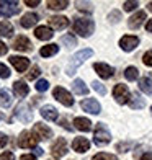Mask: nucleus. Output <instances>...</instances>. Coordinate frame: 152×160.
I'll use <instances>...</instances> for the list:
<instances>
[{"instance_id":"obj_2","label":"nucleus","mask_w":152,"mask_h":160,"mask_svg":"<svg viewBox=\"0 0 152 160\" xmlns=\"http://www.w3.org/2000/svg\"><path fill=\"white\" fill-rule=\"evenodd\" d=\"M72 30L77 34L84 36V38H89L95 30V25L90 18H74V23H72Z\"/></svg>"},{"instance_id":"obj_11","label":"nucleus","mask_w":152,"mask_h":160,"mask_svg":"<svg viewBox=\"0 0 152 160\" xmlns=\"http://www.w3.org/2000/svg\"><path fill=\"white\" fill-rule=\"evenodd\" d=\"M15 116L18 119H21L23 122H30L31 118H33V113L30 111V106L25 105V103H20L17 108H15Z\"/></svg>"},{"instance_id":"obj_27","label":"nucleus","mask_w":152,"mask_h":160,"mask_svg":"<svg viewBox=\"0 0 152 160\" xmlns=\"http://www.w3.org/2000/svg\"><path fill=\"white\" fill-rule=\"evenodd\" d=\"M12 34H13L12 23H8V21H0V36H3V38H10Z\"/></svg>"},{"instance_id":"obj_30","label":"nucleus","mask_w":152,"mask_h":160,"mask_svg":"<svg viewBox=\"0 0 152 160\" xmlns=\"http://www.w3.org/2000/svg\"><path fill=\"white\" fill-rule=\"evenodd\" d=\"M12 105V97L7 90H0V106L2 108H8Z\"/></svg>"},{"instance_id":"obj_46","label":"nucleus","mask_w":152,"mask_h":160,"mask_svg":"<svg viewBox=\"0 0 152 160\" xmlns=\"http://www.w3.org/2000/svg\"><path fill=\"white\" fill-rule=\"evenodd\" d=\"M25 5H28V7H36V5H39V0H25Z\"/></svg>"},{"instance_id":"obj_21","label":"nucleus","mask_w":152,"mask_h":160,"mask_svg":"<svg viewBox=\"0 0 152 160\" xmlns=\"http://www.w3.org/2000/svg\"><path fill=\"white\" fill-rule=\"evenodd\" d=\"M13 92H15V95L18 98H25L28 95V92H30V88H28V85L23 80H17V82L13 83Z\"/></svg>"},{"instance_id":"obj_23","label":"nucleus","mask_w":152,"mask_h":160,"mask_svg":"<svg viewBox=\"0 0 152 160\" xmlns=\"http://www.w3.org/2000/svg\"><path fill=\"white\" fill-rule=\"evenodd\" d=\"M74 128L82 131V132H89V131L92 129V122L87 118H75L74 119Z\"/></svg>"},{"instance_id":"obj_39","label":"nucleus","mask_w":152,"mask_h":160,"mask_svg":"<svg viewBox=\"0 0 152 160\" xmlns=\"http://www.w3.org/2000/svg\"><path fill=\"white\" fill-rule=\"evenodd\" d=\"M0 77L2 78H8L10 77V69L7 67L5 64H2V62H0Z\"/></svg>"},{"instance_id":"obj_1","label":"nucleus","mask_w":152,"mask_h":160,"mask_svg":"<svg viewBox=\"0 0 152 160\" xmlns=\"http://www.w3.org/2000/svg\"><path fill=\"white\" fill-rule=\"evenodd\" d=\"M92 54H93L92 49H82V51H79V52H75L74 56L70 57V61H69V64H67L66 74H67V75H74L75 70L80 67V65H82L87 59H89Z\"/></svg>"},{"instance_id":"obj_52","label":"nucleus","mask_w":152,"mask_h":160,"mask_svg":"<svg viewBox=\"0 0 152 160\" xmlns=\"http://www.w3.org/2000/svg\"><path fill=\"white\" fill-rule=\"evenodd\" d=\"M147 8H149V10H150V12H152V2H150V3H149V5H147Z\"/></svg>"},{"instance_id":"obj_36","label":"nucleus","mask_w":152,"mask_h":160,"mask_svg":"<svg viewBox=\"0 0 152 160\" xmlns=\"http://www.w3.org/2000/svg\"><path fill=\"white\" fill-rule=\"evenodd\" d=\"M75 5H77V8L80 10V12H89V13H90V12L93 10V7H92L90 2H77Z\"/></svg>"},{"instance_id":"obj_43","label":"nucleus","mask_w":152,"mask_h":160,"mask_svg":"<svg viewBox=\"0 0 152 160\" xmlns=\"http://www.w3.org/2000/svg\"><path fill=\"white\" fill-rule=\"evenodd\" d=\"M7 142H8V137H7L3 132H0V149H2V147H5V145H7Z\"/></svg>"},{"instance_id":"obj_24","label":"nucleus","mask_w":152,"mask_h":160,"mask_svg":"<svg viewBox=\"0 0 152 160\" xmlns=\"http://www.w3.org/2000/svg\"><path fill=\"white\" fill-rule=\"evenodd\" d=\"M72 88H74V93H77V95H87L89 93V88H87L82 78H75L74 83H72Z\"/></svg>"},{"instance_id":"obj_14","label":"nucleus","mask_w":152,"mask_h":160,"mask_svg":"<svg viewBox=\"0 0 152 160\" xmlns=\"http://www.w3.org/2000/svg\"><path fill=\"white\" fill-rule=\"evenodd\" d=\"M93 69L97 70V74L101 78H110V77L114 75V69L110 67L108 64H103V62H95V64H93Z\"/></svg>"},{"instance_id":"obj_16","label":"nucleus","mask_w":152,"mask_h":160,"mask_svg":"<svg viewBox=\"0 0 152 160\" xmlns=\"http://www.w3.org/2000/svg\"><path fill=\"white\" fill-rule=\"evenodd\" d=\"M144 20H146V12H137V13H134V15L128 20V26L131 28V30H137L142 23H144Z\"/></svg>"},{"instance_id":"obj_41","label":"nucleus","mask_w":152,"mask_h":160,"mask_svg":"<svg viewBox=\"0 0 152 160\" xmlns=\"http://www.w3.org/2000/svg\"><path fill=\"white\" fill-rule=\"evenodd\" d=\"M129 147H131V144H129V142H126V144H124V142H121V144L116 145V149H118L119 152H128Z\"/></svg>"},{"instance_id":"obj_9","label":"nucleus","mask_w":152,"mask_h":160,"mask_svg":"<svg viewBox=\"0 0 152 160\" xmlns=\"http://www.w3.org/2000/svg\"><path fill=\"white\" fill-rule=\"evenodd\" d=\"M33 132L38 139H43V141H48L53 137V131H51L46 124H43V122H36L34 128H33Z\"/></svg>"},{"instance_id":"obj_18","label":"nucleus","mask_w":152,"mask_h":160,"mask_svg":"<svg viewBox=\"0 0 152 160\" xmlns=\"http://www.w3.org/2000/svg\"><path fill=\"white\" fill-rule=\"evenodd\" d=\"M41 116L48 121H56L57 116H59V113H57V110L53 106V105H46L41 108Z\"/></svg>"},{"instance_id":"obj_29","label":"nucleus","mask_w":152,"mask_h":160,"mask_svg":"<svg viewBox=\"0 0 152 160\" xmlns=\"http://www.w3.org/2000/svg\"><path fill=\"white\" fill-rule=\"evenodd\" d=\"M139 88L144 93H147V95H152V80L149 77H142L139 80Z\"/></svg>"},{"instance_id":"obj_7","label":"nucleus","mask_w":152,"mask_h":160,"mask_svg":"<svg viewBox=\"0 0 152 160\" xmlns=\"http://www.w3.org/2000/svg\"><path fill=\"white\" fill-rule=\"evenodd\" d=\"M113 97H114V100H116L119 105H124L126 101H129V90H128V87L123 85V83H118L113 88Z\"/></svg>"},{"instance_id":"obj_15","label":"nucleus","mask_w":152,"mask_h":160,"mask_svg":"<svg viewBox=\"0 0 152 160\" xmlns=\"http://www.w3.org/2000/svg\"><path fill=\"white\" fill-rule=\"evenodd\" d=\"M10 62L18 72H25L28 67H30V61H28L26 57H23V56H12Z\"/></svg>"},{"instance_id":"obj_6","label":"nucleus","mask_w":152,"mask_h":160,"mask_svg":"<svg viewBox=\"0 0 152 160\" xmlns=\"http://www.w3.org/2000/svg\"><path fill=\"white\" fill-rule=\"evenodd\" d=\"M20 13V7H18V2H0V18L5 17H13Z\"/></svg>"},{"instance_id":"obj_38","label":"nucleus","mask_w":152,"mask_h":160,"mask_svg":"<svg viewBox=\"0 0 152 160\" xmlns=\"http://www.w3.org/2000/svg\"><path fill=\"white\" fill-rule=\"evenodd\" d=\"M93 90H95L97 93H100V95H105L106 93V88H105V85H101L100 82H93Z\"/></svg>"},{"instance_id":"obj_44","label":"nucleus","mask_w":152,"mask_h":160,"mask_svg":"<svg viewBox=\"0 0 152 160\" xmlns=\"http://www.w3.org/2000/svg\"><path fill=\"white\" fill-rule=\"evenodd\" d=\"M119 18H121L119 12H113V13H110V20H111V21H119Z\"/></svg>"},{"instance_id":"obj_49","label":"nucleus","mask_w":152,"mask_h":160,"mask_svg":"<svg viewBox=\"0 0 152 160\" xmlns=\"http://www.w3.org/2000/svg\"><path fill=\"white\" fill-rule=\"evenodd\" d=\"M61 124H62L64 128H66L67 131H72V128H70V126L67 124V119H61Z\"/></svg>"},{"instance_id":"obj_17","label":"nucleus","mask_w":152,"mask_h":160,"mask_svg":"<svg viewBox=\"0 0 152 160\" xmlns=\"http://www.w3.org/2000/svg\"><path fill=\"white\" fill-rule=\"evenodd\" d=\"M72 149L75 152H79V154H84V152H87L90 149V142L85 137H75L74 142H72Z\"/></svg>"},{"instance_id":"obj_25","label":"nucleus","mask_w":152,"mask_h":160,"mask_svg":"<svg viewBox=\"0 0 152 160\" xmlns=\"http://www.w3.org/2000/svg\"><path fill=\"white\" fill-rule=\"evenodd\" d=\"M128 103H129V106H131L133 110H137V108H144V105H146V103H144V100L139 97V93H133Z\"/></svg>"},{"instance_id":"obj_20","label":"nucleus","mask_w":152,"mask_h":160,"mask_svg":"<svg viewBox=\"0 0 152 160\" xmlns=\"http://www.w3.org/2000/svg\"><path fill=\"white\" fill-rule=\"evenodd\" d=\"M49 25L53 26L54 30H64V28L69 26V20L66 17H51Z\"/></svg>"},{"instance_id":"obj_5","label":"nucleus","mask_w":152,"mask_h":160,"mask_svg":"<svg viewBox=\"0 0 152 160\" xmlns=\"http://www.w3.org/2000/svg\"><path fill=\"white\" fill-rule=\"evenodd\" d=\"M53 95H54V98L57 101H61L64 106H72L74 105V98H72V95L66 88H62V87H56V88L53 90Z\"/></svg>"},{"instance_id":"obj_22","label":"nucleus","mask_w":152,"mask_h":160,"mask_svg":"<svg viewBox=\"0 0 152 160\" xmlns=\"http://www.w3.org/2000/svg\"><path fill=\"white\" fill-rule=\"evenodd\" d=\"M36 21H38V15L36 13H25L23 17H21V20H20V25L23 26V28H31V26H34L36 25Z\"/></svg>"},{"instance_id":"obj_33","label":"nucleus","mask_w":152,"mask_h":160,"mask_svg":"<svg viewBox=\"0 0 152 160\" xmlns=\"http://www.w3.org/2000/svg\"><path fill=\"white\" fill-rule=\"evenodd\" d=\"M92 160H118L116 155L113 154H106V152H100V154H97L95 157H93Z\"/></svg>"},{"instance_id":"obj_8","label":"nucleus","mask_w":152,"mask_h":160,"mask_svg":"<svg viewBox=\"0 0 152 160\" xmlns=\"http://www.w3.org/2000/svg\"><path fill=\"white\" fill-rule=\"evenodd\" d=\"M51 154H53V157L56 158H61L67 154V142L64 137H59L54 144H53V147H51Z\"/></svg>"},{"instance_id":"obj_19","label":"nucleus","mask_w":152,"mask_h":160,"mask_svg":"<svg viewBox=\"0 0 152 160\" xmlns=\"http://www.w3.org/2000/svg\"><path fill=\"white\" fill-rule=\"evenodd\" d=\"M34 36L38 39H41V41H48V39H51L54 36V33H53V30L51 28H48V26H38L34 30Z\"/></svg>"},{"instance_id":"obj_4","label":"nucleus","mask_w":152,"mask_h":160,"mask_svg":"<svg viewBox=\"0 0 152 160\" xmlns=\"http://www.w3.org/2000/svg\"><path fill=\"white\" fill-rule=\"evenodd\" d=\"M36 144H38V137L34 136V132H30V131H23L18 137V145L23 149H34Z\"/></svg>"},{"instance_id":"obj_28","label":"nucleus","mask_w":152,"mask_h":160,"mask_svg":"<svg viewBox=\"0 0 152 160\" xmlns=\"http://www.w3.org/2000/svg\"><path fill=\"white\" fill-rule=\"evenodd\" d=\"M67 5H69L67 0H49L48 8H51V10H64V8H67Z\"/></svg>"},{"instance_id":"obj_40","label":"nucleus","mask_w":152,"mask_h":160,"mask_svg":"<svg viewBox=\"0 0 152 160\" xmlns=\"http://www.w3.org/2000/svg\"><path fill=\"white\" fill-rule=\"evenodd\" d=\"M137 5H139L137 2H124V3H123V8H124V12H131V10L136 8Z\"/></svg>"},{"instance_id":"obj_51","label":"nucleus","mask_w":152,"mask_h":160,"mask_svg":"<svg viewBox=\"0 0 152 160\" xmlns=\"http://www.w3.org/2000/svg\"><path fill=\"white\" fill-rule=\"evenodd\" d=\"M36 154H38V155H43V149H39V147H36Z\"/></svg>"},{"instance_id":"obj_12","label":"nucleus","mask_w":152,"mask_h":160,"mask_svg":"<svg viewBox=\"0 0 152 160\" xmlns=\"http://www.w3.org/2000/svg\"><path fill=\"white\" fill-rule=\"evenodd\" d=\"M139 44V38L137 36H123L119 39V46L123 51H126V52H131V51Z\"/></svg>"},{"instance_id":"obj_10","label":"nucleus","mask_w":152,"mask_h":160,"mask_svg":"<svg viewBox=\"0 0 152 160\" xmlns=\"http://www.w3.org/2000/svg\"><path fill=\"white\" fill-rule=\"evenodd\" d=\"M12 48L15 51H21V52H26V51H31L33 49V44L31 41L26 38V36H17L15 41H13Z\"/></svg>"},{"instance_id":"obj_26","label":"nucleus","mask_w":152,"mask_h":160,"mask_svg":"<svg viewBox=\"0 0 152 160\" xmlns=\"http://www.w3.org/2000/svg\"><path fill=\"white\" fill-rule=\"evenodd\" d=\"M57 51H59V46H57V44H48V46H43V48H41L39 54H41L43 57H49V56L57 54Z\"/></svg>"},{"instance_id":"obj_47","label":"nucleus","mask_w":152,"mask_h":160,"mask_svg":"<svg viewBox=\"0 0 152 160\" xmlns=\"http://www.w3.org/2000/svg\"><path fill=\"white\" fill-rule=\"evenodd\" d=\"M20 160H36V157L31 155V154H25V155L20 157Z\"/></svg>"},{"instance_id":"obj_3","label":"nucleus","mask_w":152,"mask_h":160,"mask_svg":"<svg viewBox=\"0 0 152 160\" xmlns=\"http://www.w3.org/2000/svg\"><path fill=\"white\" fill-rule=\"evenodd\" d=\"M93 141H95V144L98 145H106L108 142L111 141V134L110 131L106 129V126L103 124V122H98L97 128H95V132H93Z\"/></svg>"},{"instance_id":"obj_53","label":"nucleus","mask_w":152,"mask_h":160,"mask_svg":"<svg viewBox=\"0 0 152 160\" xmlns=\"http://www.w3.org/2000/svg\"><path fill=\"white\" fill-rule=\"evenodd\" d=\"M150 111H152V108H150Z\"/></svg>"},{"instance_id":"obj_13","label":"nucleus","mask_w":152,"mask_h":160,"mask_svg":"<svg viewBox=\"0 0 152 160\" xmlns=\"http://www.w3.org/2000/svg\"><path fill=\"white\" fill-rule=\"evenodd\" d=\"M80 106H82L84 111H89L92 114H98L101 111V106H100V103H98L95 98H85L82 103H80Z\"/></svg>"},{"instance_id":"obj_37","label":"nucleus","mask_w":152,"mask_h":160,"mask_svg":"<svg viewBox=\"0 0 152 160\" xmlns=\"http://www.w3.org/2000/svg\"><path fill=\"white\" fill-rule=\"evenodd\" d=\"M142 62L146 64L147 67H152V49H150V51H147V52L142 56Z\"/></svg>"},{"instance_id":"obj_42","label":"nucleus","mask_w":152,"mask_h":160,"mask_svg":"<svg viewBox=\"0 0 152 160\" xmlns=\"http://www.w3.org/2000/svg\"><path fill=\"white\" fill-rule=\"evenodd\" d=\"M0 160H15V155L12 152H3V154H0Z\"/></svg>"},{"instance_id":"obj_35","label":"nucleus","mask_w":152,"mask_h":160,"mask_svg":"<svg viewBox=\"0 0 152 160\" xmlns=\"http://www.w3.org/2000/svg\"><path fill=\"white\" fill-rule=\"evenodd\" d=\"M34 87H36V90H38V92H46L49 88V82H48V80H44V78H41V80L36 82Z\"/></svg>"},{"instance_id":"obj_32","label":"nucleus","mask_w":152,"mask_h":160,"mask_svg":"<svg viewBox=\"0 0 152 160\" xmlns=\"http://www.w3.org/2000/svg\"><path fill=\"white\" fill-rule=\"evenodd\" d=\"M61 42L66 44L67 48H72V46H77V39L74 38V34H66L61 38Z\"/></svg>"},{"instance_id":"obj_31","label":"nucleus","mask_w":152,"mask_h":160,"mask_svg":"<svg viewBox=\"0 0 152 160\" xmlns=\"http://www.w3.org/2000/svg\"><path fill=\"white\" fill-rule=\"evenodd\" d=\"M124 77H126V80H129V82H134V80H137V77H139V70L131 65V67H128L124 70Z\"/></svg>"},{"instance_id":"obj_50","label":"nucleus","mask_w":152,"mask_h":160,"mask_svg":"<svg viewBox=\"0 0 152 160\" xmlns=\"http://www.w3.org/2000/svg\"><path fill=\"white\" fill-rule=\"evenodd\" d=\"M146 30H147L149 33H152V20H149V21H147V25H146Z\"/></svg>"},{"instance_id":"obj_34","label":"nucleus","mask_w":152,"mask_h":160,"mask_svg":"<svg viewBox=\"0 0 152 160\" xmlns=\"http://www.w3.org/2000/svg\"><path fill=\"white\" fill-rule=\"evenodd\" d=\"M39 74H41V69L38 67V65H33V67H31V70L28 72L26 78H28V80H34L36 77H39Z\"/></svg>"},{"instance_id":"obj_48","label":"nucleus","mask_w":152,"mask_h":160,"mask_svg":"<svg viewBox=\"0 0 152 160\" xmlns=\"http://www.w3.org/2000/svg\"><path fill=\"white\" fill-rule=\"evenodd\" d=\"M139 160H152V152H146V154H144Z\"/></svg>"},{"instance_id":"obj_45","label":"nucleus","mask_w":152,"mask_h":160,"mask_svg":"<svg viewBox=\"0 0 152 160\" xmlns=\"http://www.w3.org/2000/svg\"><path fill=\"white\" fill-rule=\"evenodd\" d=\"M7 52H8V48L5 46V42L0 41V56H5Z\"/></svg>"}]
</instances>
